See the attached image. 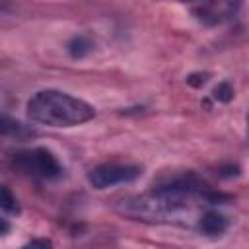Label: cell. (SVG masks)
<instances>
[{
	"instance_id": "1",
	"label": "cell",
	"mask_w": 249,
	"mask_h": 249,
	"mask_svg": "<svg viewBox=\"0 0 249 249\" xmlns=\"http://www.w3.org/2000/svg\"><path fill=\"white\" fill-rule=\"evenodd\" d=\"M27 115L41 124L74 126L93 119L95 111L84 99L72 97L58 89H43L27 101Z\"/></svg>"
},
{
	"instance_id": "2",
	"label": "cell",
	"mask_w": 249,
	"mask_h": 249,
	"mask_svg": "<svg viewBox=\"0 0 249 249\" xmlns=\"http://www.w3.org/2000/svg\"><path fill=\"white\" fill-rule=\"evenodd\" d=\"M12 165L21 173L39 177V179H54L62 173V167L56 161V158L45 148L18 152L12 160Z\"/></svg>"
},
{
	"instance_id": "3",
	"label": "cell",
	"mask_w": 249,
	"mask_h": 249,
	"mask_svg": "<svg viewBox=\"0 0 249 249\" xmlns=\"http://www.w3.org/2000/svg\"><path fill=\"white\" fill-rule=\"evenodd\" d=\"M140 167L136 165H119V163H105L89 171L88 181L95 189H107L119 183H130L140 177Z\"/></svg>"
},
{
	"instance_id": "4",
	"label": "cell",
	"mask_w": 249,
	"mask_h": 249,
	"mask_svg": "<svg viewBox=\"0 0 249 249\" xmlns=\"http://www.w3.org/2000/svg\"><path fill=\"white\" fill-rule=\"evenodd\" d=\"M198 228H200L206 235H220V233L226 231L228 220H226V216H222V214H218V212H206V214L200 218Z\"/></svg>"
},
{
	"instance_id": "5",
	"label": "cell",
	"mask_w": 249,
	"mask_h": 249,
	"mask_svg": "<svg viewBox=\"0 0 249 249\" xmlns=\"http://www.w3.org/2000/svg\"><path fill=\"white\" fill-rule=\"evenodd\" d=\"M0 134L2 136H23V134H29V130L19 121L0 113Z\"/></svg>"
},
{
	"instance_id": "6",
	"label": "cell",
	"mask_w": 249,
	"mask_h": 249,
	"mask_svg": "<svg viewBox=\"0 0 249 249\" xmlns=\"http://www.w3.org/2000/svg\"><path fill=\"white\" fill-rule=\"evenodd\" d=\"M91 51V41L84 35H76L70 43H68V53L74 56V58H82L86 56L88 53Z\"/></svg>"
},
{
	"instance_id": "7",
	"label": "cell",
	"mask_w": 249,
	"mask_h": 249,
	"mask_svg": "<svg viewBox=\"0 0 249 249\" xmlns=\"http://www.w3.org/2000/svg\"><path fill=\"white\" fill-rule=\"evenodd\" d=\"M0 208L10 212V214H18L19 212V206H18V200L16 196L12 195V191L8 187H2L0 185Z\"/></svg>"
},
{
	"instance_id": "8",
	"label": "cell",
	"mask_w": 249,
	"mask_h": 249,
	"mask_svg": "<svg viewBox=\"0 0 249 249\" xmlns=\"http://www.w3.org/2000/svg\"><path fill=\"white\" fill-rule=\"evenodd\" d=\"M214 99H218V101H222V103H228V101H231V97H233V89H231V86L228 84V82H222V84H218L216 88H214Z\"/></svg>"
},
{
	"instance_id": "9",
	"label": "cell",
	"mask_w": 249,
	"mask_h": 249,
	"mask_svg": "<svg viewBox=\"0 0 249 249\" xmlns=\"http://www.w3.org/2000/svg\"><path fill=\"white\" fill-rule=\"evenodd\" d=\"M21 249H53V241L47 237H37V239H31L29 243H25Z\"/></svg>"
},
{
	"instance_id": "10",
	"label": "cell",
	"mask_w": 249,
	"mask_h": 249,
	"mask_svg": "<svg viewBox=\"0 0 249 249\" xmlns=\"http://www.w3.org/2000/svg\"><path fill=\"white\" fill-rule=\"evenodd\" d=\"M206 80H208V74H191L189 78H187V84L189 86H193V88H200L202 84H206Z\"/></svg>"
},
{
	"instance_id": "11",
	"label": "cell",
	"mask_w": 249,
	"mask_h": 249,
	"mask_svg": "<svg viewBox=\"0 0 249 249\" xmlns=\"http://www.w3.org/2000/svg\"><path fill=\"white\" fill-rule=\"evenodd\" d=\"M8 230H10V224L4 220V218H0V235H4V233H8Z\"/></svg>"
}]
</instances>
